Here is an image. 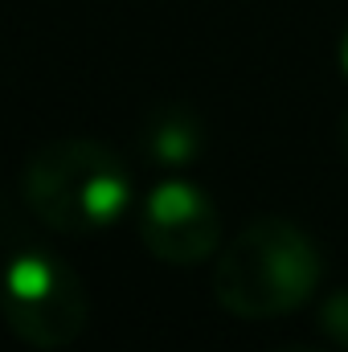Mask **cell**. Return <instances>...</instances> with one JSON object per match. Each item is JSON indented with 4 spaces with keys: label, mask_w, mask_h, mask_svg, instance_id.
<instances>
[{
    "label": "cell",
    "mask_w": 348,
    "mask_h": 352,
    "mask_svg": "<svg viewBox=\"0 0 348 352\" xmlns=\"http://www.w3.org/2000/svg\"><path fill=\"white\" fill-rule=\"evenodd\" d=\"M0 316L29 349H70L87 332L90 299L74 266L50 250H21L0 270Z\"/></svg>",
    "instance_id": "obj_3"
},
{
    "label": "cell",
    "mask_w": 348,
    "mask_h": 352,
    "mask_svg": "<svg viewBox=\"0 0 348 352\" xmlns=\"http://www.w3.org/2000/svg\"><path fill=\"white\" fill-rule=\"evenodd\" d=\"M140 140L160 168H180L201 152V123L188 107H160L148 115Z\"/></svg>",
    "instance_id": "obj_5"
},
{
    "label": "cell",
    "mask_w": 348,
    "mask_h": 352,
    "mask_svg": "<svg viewBox=\"0 0 348 352\" xmlns=\"http://www.w3.org/2000/svg\"><path fill=\"white\" fill-rule=\"evenodd\" d=\"M140 238H144L148 254L160 258V263L197 266L217 250L221 221H217L213 201L197 184L168 176V180H156L148 201H144Z\"/></svg>",
    "instance_id": "obj_4"
},
{
    "label": "cell",
    "mask_w": 348,
    "mask_h": 352,
    "mask_svg": "<svg viewBox=\"0 0 348 352\" xmlns=\"http://www.w3.org/2000/svg\"><path fill=\"white\" fill-rule=\"evenodd\" d=\"M279 352H320V349H279Z\"/></svg>",
    "instance_id": "obj_8"
},
{
    "label": "cell",
    "mask_w": 348,
    "mask_h": 352,
    "mask_svg": "<svg viewBox=\"0 0 348 352\" xmlns=\"http://www.w3.org/2000/svg\"><path fill=\"white\" fill-rule=\"evenodd\" d=\"M340 66H345V74H348V29H345V37H340Z\"/></svg>",
    "instance_id": "obj_7"
},
{
    "label": "cell",
    "mask_w": 348,
    "mask_h": 352,
    "mask_svg": "<svg viewBox=\"0 0 348 352\" xmlns=\"http://www.w3.org/2000/svg\"><path fill=\"white\" fill-rule=\"evenodd\" d=\"M320 332L348 349V291H336V295L324 299V307H320Z\"/></svg>",
    "instance_id": "obj_6"
},
{
    "label": "cell",
    "mask_w": 348,
    "mask_h": 352,
    "mask_svg": "<svg viewBox=\"0 0 348 352\" xmlns=\"http://www.w3.org/2000/svg\"><path fill=\"white\" fill-rule=\"evenodd\" d=\"M25 201L50 230L83 238L123 217L131 176L98 140H54L25 164Z\"/></svg>",
    "instance_id": "obj_2"
},
{
    "label": "cell",
    "mask_w": 348,
    "mask_h": 352,
    "mask_svg": "<svg viewBox=\"0 0 348 352\" xmlns=\"http://www.w3.org/2000/svg\"><path fill=\"white\" fill-rule=\"evenodd\" d=\"M345 152H348V119H345Z\"/></svg>",
    "instance_id": "obj_9"
},
{
    "label": "cell",
    "mask_w": 348,
    "mask_h": 352,
    "mask_svg": "<svg viewBox=\"0 0 348 352\" xmlns=\"http://www.w3.org/2000/svg\"><path fill=\"white\" fill-rule=\"evenodd\" d=\"M324 274L316 242L287 217H254L213 266V295L238 320H274L303 307Z\"/></svg>",
    "instance_id": "obj_1"
}]
</instances>
